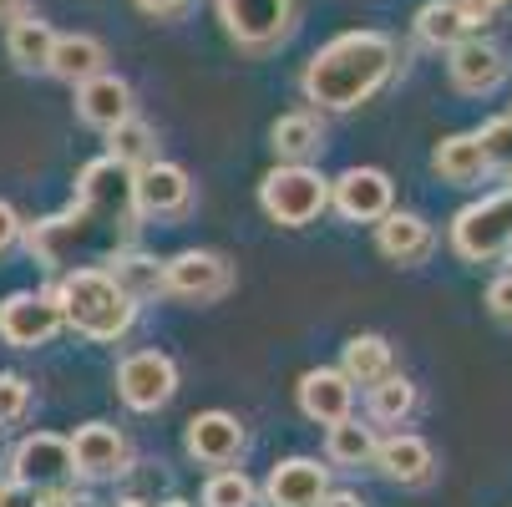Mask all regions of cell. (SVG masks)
Here are the masks:
<instances>
[{"instance_id":"36","label":"cell","mask_w":512,"mask_h":507,"mask_svg":"<svg viewBox=\"0 0 512 507\" xmlns=\"http://www.w3.org/2000/svg\"><path fill=\"white\" fill-rule=\"evenodd\" d=\"M16 239H21V219H16L11 203H0V254H6Z\"/></svg>"},{"instance_id":"10","label":"cell","mask_w":512,"mask_h":507,"mask_svg":"<svg viewBox=\"0 0 512 507\" xmlns=\"http://www.w3.org/2000/svg\"><path fill=\"white\" fill-rule=\"evenodd\" d=\"M447 51H452L447 71H452V87H457V92L487 97V92H497V87L507 82V51L492 46L487 36H467V41H457V46H447Z\"/></svg>"},{"instance_id":"8","label":"cell","mask_w":512,"mask_h":507,"mask_svg":"<svg viewBox=\"0 0 512 507\" xmlns=\"http://www.w3.org/2000/svg\"><path fill=\"white\" fill-rule=\"evenodd\" d=\"M229 284H234L229 264L208 249H183L163 264V295L188 305H213L218 295H229Z\"/></svg>"},{"instance_id":"37","label":"cell","mask_w":512,"mask_h":507,"mask_svg":"<svg viewBox=\"0 0 512 507\" xmlns=\"http://www.w3.org/2000/svg\"><path fill=\"white\" fill-rule=\"evenodd\" d=\"M193 6V0H137V11H148V16H158V21H168V16H183Z\"/></svg>"},{"instance_id":"20","label":"cell","mask_w":512,"mask_h":507,"mask_svg":"<svg viewBox=\"0 0 512 507\" xmlns=\"http://www.w3.org/2000/svg\"><path fill=\"white\" fill-rule=\"evenodd\" d=\"M325 492H330L325 467L310 462V457H289L269 472V502L274 507H315Z\"/></svg>"},{"instance_id":"31","label":"cell","mask_w":512,"mask_h":507,"mask_svg":"<svg viewBox=\"0 0 512 507\" xmlns=\"http://www.w3.org/2000/svg\"><path fill=\"white\" fill-rule=\"evenodd\" d=\"M203 507H259V487L244 472H218L203 487Z\"/></svg>"},{"instance_id":"21","label":"cell","mask_w":512,"mask_h":507,"mask_svg":"<svg viewBox=\"0 0 512 507\" xmlns=\"http://www.w3.org/2000/svg\"><path fill=\"white\" fill-rule=\"evenodd\" d=\"M371 462H376L391 482H401V487H421V482L431 477V467H436L431 447H426L421 437H406V431L376 442V457H371Z\"/></svg>"},{"instance_id":"14","label":"cell","mask_w":512,"mask_h":507,"mask_svg":"<svg viewBox=\"0 0 512 507\" xmlns=\"http://www.w3.org/2000/svg\"><path fill=\"white\" fill-rule=\"evenodd\" d=\"M487 26V11H477L472 0H431V6L416 11V36L436 51H447L467 36H482Z\"/></svg>"},{"instance_id":"5","label":"cell","mask_w":512,"mask_h":507,"mask_svg":"<svg viewBox=\"0 0 512 507\" xmlns=\"http://www.w3.org/2000/svg\"><path fill=\"white\" fill-rule=\"evenodd\" d=\"M229 41L249 56H264L295 31V0H213Z\"/></svg>"},{"instance_id":"26","label":"cell","mask_w":512,"mask_h":507,"mask_svg":"<svg viewBox=\"0 0 512 507\" xmlns=\"http://www.w3.org/2000/svg\"><path fill=\"white\" fill-rule=\"evenodd\" d=\"M51 46H56V31H51L41 16H16L11 31H6V56H11L21 71H46Z\"/></svg>"},{"instance_id":"25","label":"cell","mask_w":512,"mask_h":507,"mask_svg":"<svg viewBox=\"0 0 512 507\" xmlns=\"http://www.w3.org/2000/svg\"><path fill=\"white\" fill-rule=\"evenodd\" d=\"M107 274L117 279V289L127 300H158L163 295V264L153 259V254H137V249H122L112 264H107Z\"/></svg>"},{"instance_id":"41","label":"cell","mask_w":512,"mask_h":507,"mask_svg":"<svg viewBox=\"0 0 512 507\" xmlns=\"http://www.w3.org/2000/svg\"><path fill=\"white\" fill-rule=\"evenodd\" d=\"M472 6H477V11H487V16H492V11H502V6H507V0H472Z\"/></svg>"},{"instance_id":"22","label":"cell","mask_w":512,"mask_h":507,"mask_svg":"<svg viewBox=\"0 0 512 507\" xmlns=\"http://www.w3.org/2000/svg\"><path fill=\"white\" fill-rule=\"evenodd\" d=\"M431 168H436V178H442V183H457V188L482 183L487 158H482V142H477V132H457V137H447V142H436V158H431Z\"/></svg>"},{"instance_id":"15","label":"cell","mask_w":512,"mask_h":507,"mask_svg":"<svg viewBox=\"0 0 512 507\" xmlns=\"http://www.w3.org/2000/svg\"><path fill=\"white\" fill-rule=\"evenodd\" d=\"M244 442H249L244 426H239V416H229V411H203V416L188 421V452H193L198 462H208V467L239 462Z\"/></svg>"},{"instance_id":"33","label":"cell","mask_w":512,"mask_h":507,"mask_svg":"<svg viewBox=\"0 0 512 507\" xmlns=\"http://www.w3.org/2000/svg\"><path fill=\"white\" fill-rule=\"evenodd\" d=\"M26 406H31L26 376H0V426H6V421H21Z\"/></svg>"},{"instance_id":"32","label":"cell","mask_w":512,"mask_h":507,"mask_svg":"<svg viewBox=\"0 0 512 507\" xmlns=\"http://www.w3.org/2000/svg\"><path fill=\"white\" fill-rule=\"evenodd\" d=\"M477 142H482V158H487V168H502V173L512 178V117L487 122V127L477 132Z\"/></svg>"},{"instance_id":"45","label":"cell","mask_w":512,"mask_h":507,"mask_svg":"<svg viewBox=\"0 0 512 507\" xmlns=\"http://www.w3.org/2000/svg\"><path fill=\"white\" fill-rule=\"evenodd\" d=\"M507 117H512V112H507Z\"/></svg>"},{"instance_id":"16","label":"cell","mask_w":512,"mask_h":507,"mask_svg":"<svg viewBox=\"0 0 512 507\" xmlns=\"http://www.w3.org/2000/svg\"><path fill=\"white\" fill-rule=\"evenodd\" d=\"M132 193H137V208L142 213H183L193 203V183L178 163H148L132 173Z\"/></svg>"},{"instance_id":"27","label":"cell","mask_w":512,"mask_h":507,"mask_svg":"<svg viewBox=\"0 0 512 507\" xmlns=\"http://www.w3.org/2000/svg\"><path fill=\"white\" fill-rule=\"evenodd\" d=\"M340 371L350 376V386H365V391H371L381 376H391V345H386L381 335H355V340H345Z\"/></svg>"},{"instance_id":"40","label":"cell","mask_w":512,"mask_h":507,"mask_svg":"<svg viewBox=\"0 0 512 507\" xmlns=\"http://www.w3.org/2000/svg\"><path fill=\"white\" fill-rule=\"evenodd\" d=\"M16 16H26V0H0V21H16Z\"/></svg>"},{"instance_id":"18","label":"cell","mask_w":512,"mask_h":507,"mask_svg":"<svg viewBox=\"0 0 512 507\" xmlns=\"http://www.w3.org/2000/svg\"><path fill=\"white\" fill-rule=\"evenodd\" d=\"M436 234L421 213H381L376 219V249L391 259V264H421L431 254Z\"/></svg>"},{"instance_id":"29","label":"cell","mask_w":512,"mask_h":507,"mask_svg":"<svg viewBox=\"0 0 512 507\" xmlns=\"http://www.w3.org/2000/svg\"><path fill=\"white\" fill-rule=\"evenodd\" d=\"M371 457H376V431L371 426H360L350 416L330 421V462H340V467H371Z\"/></svg>"},{"instance_id":"42","label":"cell","mask_w":512,"mask_h":507,"mask_svg":"<svg viewBox=\"0 0 512 507\" xmlns=\"http://www.w3.org/2000/svg\"><path fill=\"white\" fill-rule=\"evenodd\" d=\"M117 507H153V502H142V497H132V502H117Z\"/></svg>"},{"instance_id":"39","label":"cell","mask_w":512,"mask_h":507,"mask_svg":"<svg viewBox=\"0 0 512 507\" xmlns=\"http://www.w3.org/2000/svg\"><path fill=\"white\" fill-rule=\"evenodd\" d=\"M36 507H82V502H71L66 492H56V487H46V497H41Z\"/></svg>"},{"instance_id":"12","label":"cell","mask_w":512,"mask_h":507,"mask_svg":"<svg viewBox=\"0 0 512 507\" xmlns=\"http://www.w3.org/2000/svg\"><path fill=\"white\" fill-rule=\"evenodd\" d=\"M330 203L350 224H376L381 213H391V178L381 168H350L330 183Z\"/></svg>"},{"instance_id":"6","label":"cell","mask_w":512,"mask_h":507,"mask_svg":"<svg viewBox=\"0 0 512 507\" xmlns=\"http://www.w3.org/2000/svg\"><path fill=\"white\" fill-rule=\"evenodd\" d=\"M452 244L467 264H487V259L507 254V244H512V188L462 208L457 224H452Z\"/></svg>"},{"instance_id":"19","label":"cell","mask_w":512,"mask_h":507,"mask_svg":"<svg viewBox=\"0 0 512 507\" xmlns=\"http://www.w3.org/2000/svg\"><path fill=\"white\" fill-rule=\"evenodd\" d=\"M350 401H355V386H350V376L345 371H305L300 376V411L310 416V421H320V426H330V421H340V416H350Z\"/></svg>"},{"instance_id":"13","label":"cell","mask_w":512,"mask_h":507,"mask_svg":"<svg viewBox=\"0 0 512 507\" xmlns=\"http://www.w3.org/2000/svg\"><path fill=\"white\" fill-rule=\"evenodd\" d=\"M71 472V442L66 437H51V431H36V437H26L21 447H16V457H11V477L16 482H26V487H36V492H46V487H61Z\"/></svg>"},{"instance_id":"35","label":"cell","mask_w":512,"mask_h":507,"mask_svg":"<svg viewBox=\"0 0 512 507\" xmlns=\"http://www.w3.org/2000/svg\"><path fill=\"white\" fill-rule=\"evenodd\" d=\"M41 502V492L36 487H26V482H6V487H0V507H36Z\"/></svg>"},{"instance_id":"7","label":"cell","mask_w":512,"mask_h":507,"mask_svg":"<svg viewBox=\"0 0 512 507\" xmlns=\"http://www.w3.org/2000/svg\"><path fill=\"white\" fill-rule=\"evenodd\" d=\"M178 391V366L163 350H137L117 366V396L132 411H163Z\"/></svg>"},{"instance_id":"3","label":"cell","mask_w":512,"mask_h":507,"mask_svg":"<svg viewBox=\"0 0 512 507\" xmlns=\"http://www.w3.org/2000/svg\"><path fill=\"white\" fill-rule=\"evenodd\" d=\"M61 320L87 340H122L137 320V300H127L107 269H66L56 284Z\"/></svg>"},{"instance_id":"9","label":"cell","mask_w":512,"mask_h":507,"mask_svg":"<svg viewBox=\"0 0 512 507\" xmlns=\"http://www.w3.org/2000/svg\"><path fill=\"white\" fill-rule=\"evenodd\" d=\"M61 325L66 320H61V305H56V289L51 295H31V289H21V295H11L6 305H0V340L21 345V350L46 345Z\"/></svg>"},{"instance_id":"24","label":"cell","mask_w":512,"mask_h":507,"mask_svg":"<svg viewBox=\"0 0 512 507\" xmlns=\"http://www.w3.org/2000/svg\"><path fill=\"white\" fill-rule=\"evenodd\" d=\"M269 142H274V153H279L284 163H310V158L325 148V127H320L315 112H289V117L274 122Z\"/></svg>"},{"instance_id":"11","label":"cell","mask_w":512,"mask_h":507,"mask_svg":"<svg viewBox=\"0 0 512 507\" xmlns=\"http://www.w3.org/2000/svg\"><path fill=\"white\" fill-rule=\"evenodd\" d=\"M127 462H132V447H127V437L117 426H107V421L77 426V437H71V467H77L82 477L107 482V477H122Z\"/></svg>"},{"instance_id":"43","label":"cell","mask_w":512,"mask_h":507,"mask_svg":"<svg viewBox=\"0 0 512 507\" xmlns=\"http://www.w3.org/2000/svg\"><path fill=\"white\" fill-rule=\"evenodd\" d=\"M163 507H193V502H183V497H173V502H163Z\"/></svg>"},{"instance_id":"4","label":"cell","mask_w":512,"mask_h":507,"mask_svg":"<svg viewBox=\"0 0 512 507\" xmlns=\"http://www.w3.org/2000/svg\"><path fill=\"white\" fill-rule=\"evenodd\" d=\"M259 203L279 229H305L330 208V183L305 163H284L259 183Z\"/></svg>"},{"instance_id":"34","label":"cell","mask_w":512,"mask_h":507,"mask_svg":"<svg viewBox=\"0 0 512 507\" xmlns=\"http://www.w3.org/2000/svg\"><path fill=\"white\" fill-rule=\"evenodd\" d=\"M487 305H492V315H497V320H507V325H512V274L492 279V289H487Z\"/></svg>"},{"instance_id":"28","label":"cell","mask_w":512,"mask_h":507,"mask_svg":"<svg viewBox=\"0 0 512 507\" xmlns=\"http://www.w3.org/2000/svg\"><path fill=\"white\" fill-rule=\"evenodd\" d=\"M107 142H112V153L107 158H117L122 168H148L153 158H158V132L142 122V117H122L117 127H107Z\"/></svg>"},{"instance_id":"2","label":"cell","mask_w":512,"mask_h":507,"mask_svg":"<svg viewBox=\"0 0 512 507\" xmlns=\"http://www.w3.org/2000/svg\"><path fill=\"white\" fill-rule=\"evenodd\" d=\"M396 66H401V56L386 31H345L305 61L300 87L320 112H355L360 102H371L391 82Z\"/></svg>"},{"instance_id":"30","label":"cell","mask_w":512,"mask_h":507,"mask_svg":"<svg viewBox=\"0 0 512 507\" xmlns=\"http://www.w3.org/2000/svg\"><path fill=\"white\" fill-rule=\"evenodd\" d=\"M416 411V386L406 376H381L371 386V416L386 421V426H401L406 416Z\"/></svg>"},{"instance_id":"17","label":"cell","mask_w":512,"mask_h":507,"mask_svg":"<svg viewBox=\"0 0 512 507\" xmlns=\"http://www.w3.org/2000/svg\"><path fill=\"white\" fill-rule=\"evenodd\" d=\"M77 117L87 127H117L122 117H132V87L122 77H112V71H97V77L77 82Z\"/></svg>"},{"instance_id":"44","label":"cell","mask_w":512,"mask_h":507,"mask_svg":"<svg viewBox=\"0 0 512 507\" xmlns=\"http://www.w3.org/2000/svg\"><path fill=\"white\" fill-rule=\"evenodd\" d=\"M507 254H512V244H507Z\"/></svg>"},{"instance_id":"1","label":"cell","mask_w":512,"mask_h":507,"mask_svg":"<svg viewBox=\"0 0 512 507\" xmlns=\"http://www.w3.org/2000/svg\"><path fill=\"white\" fill-rule=\"evenodd\" d=\"M137 229H142V208L132 193V168H122L117 158H97L82 168L71 208L26 229V249L51 274L107 269L122 249H132Z\"/></svg>"},{"instance_id":"38","label":"cell","mask_w":512,"mask_h":507,"mask_svg":"<svg viewBox=\"0 0 512 507\" xmlns=\"http://www.w3.org/2000/svg\"><path fill=\"white\" fill-rule=\"evenodd\" d=\"M315 507H365V502H360L355 492H325V497H320Z\"/></svg>"},{"instance_id":"23","label":"cell","mask_w":512,"mask_h":507,"mask_svg":"<svg viewBox=\"0 0 512 507\" xmlns=\"http://www.w3.org/2000/svg\"><path fill=\"white\" fill-rule=\"evenodd\" d=\"M107 66V46L97 41V36H56V46H51V61H46V71L51 77H61V82H87V77H97V71Z\"/></svg>"}]
</instances>
